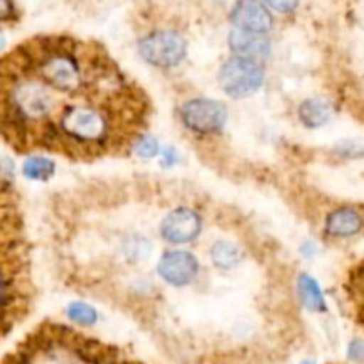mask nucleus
Listing matches in <instances>:
<instances>
[{"label":"nucleus","instance_id":"39448f33","mask_svg":"<svg viewBox=\"0 0 364 364\" xmlns=\"http://www.w3.org/2000/svg\"><path fill=\"white\" fill-rule=\"evenodd\" d=\"M139 52L146 63L156 68H173L183 60L187 43L178 32L159 31L146 36L139 43Z\"/></svg>","mask_w":364,"mask_h":364},{"label":"nucleus","instance_id":"423d86ee","mask_svg":"<svg viewBox=\"0 0 364 364\" xmlns=\"http://www.w3.org/2000/svg\"><path fill=\"white\" fill-rule=\"evenodd\" d=\"M181 121L196 134H215L228 121V109L217 100L196 98L181 107Z\"/></svg>","mask_w":364,"mask_h":364},{"label":"nucleus","instance_id":"412c9836","mask_svg":"<svg viewBox=\"0 0 364 364\" xmlns=\"http://www.w3.org/2000/svg\"><path fill=\"white\" fill-rule=\"evenodd\" d=\"M364 354V347L361 340H354L350 345H348V359L354 363H361Z\"/></svg>","mask_w":364,"mask_h":364},{"label":"nucleus","instance_id":"f3484780","mask_svg":"<svg viewBox=\"0 0 364 364\" xmlns=\"http://www.w3.org/2000/svg\"><path fill=\"white\" fill-rule=\"evenodd\" d=\"M160 151V146L159 141L155 137H139L137 142H135V153H137L141 159H153V156L159 155Z\"/></svg>","mask_w":364,"mask_h":364},{"label":"nucleus","instance_id":"9d476101","mask_svg":"<svg viewBox=\"0 0 364 364\" xmlns=\"http://www.w3.org/2000/svg\"><path fill=\"white\" fill-rule=\"evenodd\" d=\"M230 48L235 57L259 63L270 53V41L265 38V34H255V32L235 28L230 34Z\"/></svg>","mask_w":364,"mask_h":364},{"label":"nucleus","instance_id":"a211bd4d","mask_svg":"<svg viewBox=\"0 0 364 364\" xmlns=\"http://www.w3.org/2000/svg\"><path fill=\"white\" fill-rule=\"evenodd\" d=\"M124 249H127V256L128 258H134V259H142L148 256L149 252V244L146 238H141V237H134L130 238V240H127V245H124Z\"/></svg>","mask_w":364,"mask_h":364},{"label":"nucleus","instance_id":"0eeeda50","mask_svg":"<svg viewBox=\"0 0 364 364\" xmlns=\"http://www.w3.org/2000/svg\"><path fill=\"white\" fill-rule=\"evenodd\" d=\"M201 217L191 208H176L166 215L160 233L169 244H188L201 233Z\"/></svg>","mask_w":364,"mask_h":364},{"label":"nucleus","instance_id":"4be33fe9","mask_svg":"<svg viewBox=\"0 0 364 364\" xmlns=\"http://www.w3.org/2000/svg\"><path fill=\"white\" fill-rule=\"evenodd\" d=\"M14 13V7L11 0H0V20H9Z\"/></svg>","mask_w":364,"mask_h":364},{"label":"nucleus","instance_id":"7ed1b4c3","mask_svg":"<svg viewBox=\"0 0 364 364\" xmlns=\"http://www.w3.org/2000/svg\"><path fill=\"white\" fill-rule=\"evenodd\" d=\"M9 112L16 121L32 123L48 117L53 110V92L41 78H18L9 91Z\"/></svg>","mask_w":364,"mask_h":364},{"label":"nucleus","instance_id":"6e6552de","mask_svg":"<svg viewBox=\"0 0 364 364\" xmlns=\"http://www.w3.org/2000/svg\"><path fill=\"white\" fill-rule=\"evenodd\" d=\"M198 259L187 251H169L159 262L160 277L173 287H187L198 277Z\"/></svg>","mask_w":364,"mask_h":364},{"label":"nucleus","instance_id":"6ab92c4d","mask_svg":"<svg viewBox=\"0 0 364 364\" xmlns=\"http://www.w3.org/2000/svg\"><path fill=\"white\" fill-rule=\"evenodd\" d=\"M265 4L270 9L277 11L281 14H287L291 13L299 6V0H265Z\"/></svg>","mask_w":364,"mask_h":364},{"label":"nucleus","instance_id":"f257e3e1","mask_svg":"<svg viewBox=\"0 0 364 364\" xmlns=\"http://www.w3.org/2000/svg\"><path fill=\"white\" fill-rule=\"evenodd\" d=\"M57 130L66 141L84 146L105 144L110 135L109 114L95 103H71L60 114Z\"/></svg>","mask_w":364,"mask_h":364},{"label":"nucleus","instance_id":"f03ea898","mask_svg":"<svg viewBox=\"0 0 364 364\" xmlns=\"http://www.w3.org/2000/svg\"><path fill=\"white\" fill-rule=\"evenodd\" d=\"M36 73L50 89L60 92H77L85 84L80 60L64 48H45L38 57Z\"/></svg>","mask_w":364,"mask_h":364},{"label":"nucleus","instance_id":"aec40b11","mask_svg":"<svg viewBox=\"0 0 364 364\" xmlns=\"http://www.w3.org/2000/svg\"><path fill=\"white\" fill-rule=\"evenodd\" d=\"M178 160H180V153H178L173 146H169V148L164 149L160 164H162V167H173V166H176Z\"/></svg>","mask_w":364,"mask_h":364},{"label":"nucleus","instance_id":"2eb2a0df","mask_svg":"<svg viewBox=\"0 0 364 364\" xmlns=\"http://www.w3.org/2000/svg\"><path fill=\"white\" fill-rule=\"evenodd\" d=\"M21 171H23V176L27 180L46 181L55 173V166H53L52 160L45 159V156H31V159L25 160Z\"/></svg>","mask_w":364,"mask_h":364},{"label":"nucleus","instance_id":"b1692460","mask_svg":"<svg viewBox=\"0 0 364 364\" xmlns=\"http://www.w3.org/2000/svg\"><path fill=\"white\" fill-rule=\"evenodd\" d=\"M2 46H4V38H2V34H0V50H2Z\"/></svg>","mask_w":364,"mask_h":364},{"label":"nucleus","instance_id":"20e7f679","mask_svg":"<svg viewBox=\"0 0 364 364\" xmlns=\"http://www.w3.org/2000/svg\"><path fill=\"white\" fill-rule=\"evenodd\" d=\"M265 71L256 60L233 57L220 66L219 82L224 92L233 98H245L251 96L262 87Z\"/></svg>","mask_w":364,"mask_h":364},{"label":"nucleus","instance_id":"5701e85b","mask_svg":"<svg viewBox=\"0 0 364 364\" xmlns=\"http://www.w3.org/2000/svg\"><path fill=\"white\" fill-rule=\"evenodd\" d=\"M13 174V162L6 156H0V176H11Z\"/></svg>","mask_w":364,"mask_h":364},{"label":"nucleus","instance_id":"f8f14e48","mask_svg":"<svg viewBox=\"0 0 364 364\" xmlns=\"http://www.w3.org/2000/svg\"><path fill=\"white\" fill-rule=\"evenodd\" d=\"M333 114V105L323 98L306 100V102L299 107V119H301L302 124L308 128L323 127V124L329 123Z\"/></svg>","mask_w":364,"mask_h":364},{"label":"nucleus","instance_id":"1a4fd4ad","mask_svg":"<svg viewBox=\"0 0 364 364\" xmlns=\"http://www.w3.org/2000/svg\"><path fill=\"white\" fill-rule=\"evenodd\" d=\"M231 21L238 31L255 34H265L274 25L272 14L259 0H238L231 11Z\"/></svg>","mask_w":364,"mask_h":364},{"label":"nucleus","instance_id":"393cba45","mask_svg":"<svg viewBox=\"0 0 364 364\" xmlns=\"http://www.w3.org/2000/svg\"><path fill=\"white\" fill-rule=\"evenodd\" d=\"M302 364H316L315 361H306V363H302Z\"/></svg>","mask_w":364,"mask_h":364},{"label":"nucleus","instance_id":"9b49d317","mask_svg":"<svg viewBox=\"0 0 364 364\" xmlns=\"http://www.w3.org/2000/svg\"><path fill=\"white\" fill-rule=\"evenodd\" d=\"M326 230L331 237L348 238L363 230V217L358 208H338L329 213L326 220Z\"/></svg>","mask_w":364,"mask_h":364},{"label":"nucleus","instance_id":"4468645a","mask_svg":"<svg viewBox=\"0 0 364 364\" xmlns=\"http://www.w3.org/2000/svg\"><path fill=\"white\" fill-rule=\"evenodd\" d=\"M299 295H301L302 302L308 309L315 313L326 311V301H323V294L320 290L318 283L309 276L299 277Z\"/></svg>","mask_w":364,"mask_h":364},{"label":"nucleus","instance_id":"dca6fc26","mask_svg":"<svg viewBox=\"0 0 364 364\" xmlns=\"http://www.w3.org/2000/svg\"><path fill=\"white\" fill-rule=\"evenodd\" d=\"M68 316H70L71 322L78 323V326H95L96 320H98V313L92 306L85 304V302H71L68 306Z\"/></svg>","mask_w":364,"mask_h":364},{"label":"nucleus","instance_id":"ddd939ff","mask_svg":"<svg viewBox=\"0 0 364 364\" xmlns=\"http://www.w3.org/2000/svg\"><path fill=\"white\" fill-rule=\"evenodd\" d=\"M210 256L217 269L230 270L237 267L242 259V251L237 244L230 240H217L210 249Z\"/></svg>","mask_w":364,"mask_h":364}]
</instances>
